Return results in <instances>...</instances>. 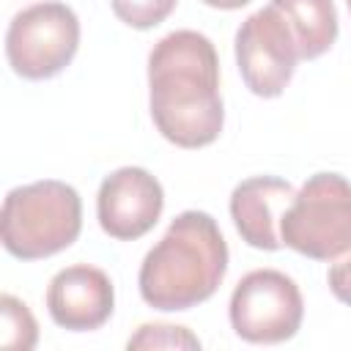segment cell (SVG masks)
<instances>
[{
    "instance_id": "cell-1",
    "label": "cell",
    "mask_w": 351,
    "mask_h": 351,
    "mask_svg": "<svg viewBox=\"0 0 351 351\" xmlns=\"http://www.w3.org/2000/svg\"><path fill=\"white\" fill-rule=\"evenodd\" d=\"M148 107L159 134L178 148L211 145L225 123L219 58L208 36L173 30L148 55Z\"/></svg>"
},
{
    "instance_id": "cell-2",
    "label": "cell",
    "mask_w": 351,
    "mask_h": 351,
    "mask_svg": "<svg viewBox=\"0 0 351 351\" xmlns=\"http://www.w3.org/2000/svg\"><path fill=\"white\" fill-rule=\"evenodd\" d=\"M228 271V244L206 211H181L143 258L137 285L148 307L178 313L211 299Z\"/></svg>"
},
{
    "instance_id": "cell-3",
    "label": "cell",
    "mask_w": 351,
    "mask_h": 351,
    "mask_svg": "<svg viewBox=\"0 0 351 351\" xmlns=\"http://www.w3.org/2000/svg\"><path fill=\"white\" fill-rule=\"evenodd\" d=\"M82 230V200L66 181L44 178L5 195L0 236L5 252L19 261H41L63 252Z\"/></svg>"
},
{
    "instance_id": "cell-4",
    "label": "cell",
    "mask_w": 351,
    "mask_h": 351,
    "mask_svg": "<svg viewBox=\"0 0 351 351\" xmlns=\"http://www.w3.org/2000/svg\"><path fill=\"white\" fill-rule=\"evenodd\" d=\"M282 244L313 261L351 252V184L340 173H315L280 219Z\"/></svg>"
},
{
    "instance_id": "cell-5",
    "label": "cell",
    "mask_w": 351,
    "mask_h": 351,
    "mask_svg": "<svg viewBox=\"0 0 351 351\" xmlns=\"http://www.w3.org/2000/svg\"><path fill=\"white\" fill-rule=\"evenodd\" d=\"M80 19L58 0L22 8L5 30V58L22 80H49L77 55Z\"/></svg>"
},
{
    "instance_id": "cell-6",
    "label": "cell",
    "mask_w": 351,
    "mask_h": 351,
    "mask_svg": "<svg viewBox=\"0 0 351 351\" xmlns=\"http://www.w3.org/2000/svg\"><path fill=\"white\" fill-rule=\"evenodd\" d=\"M230 326L247 343H285L304 318L299 285L277 269H255L239 280L230 293Z\"/></svg>"
},
{
    "instance_id": "cell-7",
    "label": "cell",
    "mask_w": 351,
    "mask_h": 351,
    "mask_svg": "<svg viewBox=\"0 0 351 351\" xmlns=\"http://www.w3.org/2000/svg\"><path fill=\"white\" fill-rule=\"evenodd\" d=\"M299 49L288 22L280 16L274 5H266L250 14L236 30V63L244 85L261 96H280L293 71H296Z\"/></svg>"
},
{
    "instance_id": "cell-8",
    "label": "cell",
    "mask_w": 351,
    "mask_h": 351,
    "mask_svg": "<svg viewBox=\"0 0 351 351\" xmlns=\"http://www.w3.org/2000/svg\"><path fill=\"white\" fill-rule=\"evenodd\" d=\"M165 192L162 184L145 167L112 170L96 195V217L101 230L118 241H134L145 236L162 217Z\"/></svg>"
},
{
    "instance_id": "cell-9",
    "label": "cell",
    "mask_w": 351,
    "mask_h": 351,
    "mask_svg": "<svg viewBox=\"0 0 351 351\" xmlns=\"http://www.w3.org/2000/svg\"><path fill=\"white\" fill-rule=\"evenodd\" d=\"M49 318L69 332H90L110 321L115 310L112 280L88 263L60 269L47 288Z\"/></svg>"
},
{
    "instance_id": "cell-10",
    "label": "cell",
    "mask_w": 351,
    "mask_h": 351,
    "mask_svg": "<svg viewBox=\"0 0 351 351\" xmlns=\"http://www.w3.org/2000/svg\"><path fill=\"white\" fill-rule=\"evenodd\" d=\"M293 197L296 189L277 176H255L241 181L230 195V217L239 236L255 250H280V219Z\"/></svg>"
},
{
    "instance_id": "cell-11",
    "label": "cell",
    "mask_w": 351,
    "mask_h": 351,
    "mask_svg": "<svg viewBox=\"0 0 351 351\" xmlns=\"http://www.w3.org/2000/svg\"><path fill=\"white\" fill-rule=\"evenodd\" d=\"M280 16L288 22L299 60L321 58L337 38V11L332 0H271Z\"/></svg>"
},
{
    "instance_id": "cell-12",
    "label": "cell",
    "mask_w": 351,
    "mask_h": 351,
    "mask_svg": "<svg viewBox=\"0 0 351 351\" xmlns=\"http://www.w3.org/2000/svg\"><path fill=\"white\" fill-rule=\"evenodd\" d=\"M38 343V324L30 307L11 296H0V346L8 351H30Z\"/></svg>"
},
{
    "instance_id": "cell-13",
    "label": "cell",
    "mask_w": 351,
    "mask_h": 351,
    "mask_svg": "<svg viewBox=\"0 0 351 351\" xmlns=\"http://www.w3.org/2000/svg\"><path fill=\"white\" fill-rule=\"evenodd\" d=\"M126 348H189L197 351L200 340L186 329L176 324H143L126 343Z\"/></svg>"
},
{
    "instance_id": "cell-14",
    "label": "cell",
    "mask_w": 351,
    "mask_h": 351,
    "mask_svg": "<svg viewBox=\"0 0 351 351\" xmlns=\"http://www.w3.org/2000/svg\"><path fill=\"white\" fill-rule=\"evenodd\" d=\"M176 3L178 0H110L112 14L123 25H129L134 30H151V27H156L159 22H165L173 14Z\"/></svg>"
},
{
    "instance_id": "cell-15",
    "label": "cell",
    "mask_w": 351,
    "mask_h": 351,
    "mask_svg": "<svg viewBox=\"0 0 351 351\" xmlns=\"http://www.w3.org/2000/svg\"><path fill=\"white\" fill-rule=\"evenodd\" d=\"M326 282H329V291L351 307V255L348 258H340L329 271H326Z\"/></svg>"
},
{
    "instance_id": "cell-16",
    "label": "cell",
    "mask_w": 351,
    "mask_h": 351,
    "mask_svg": "<svg viewBox=\"0 0 351 351\" xmlns=\"http://www.w3.org/2000/svg\"><path fill=\"white\" fill-rule=\"evenodd\" d=\"M203 3L211 5V8H222V11H236V8H244L252 0H203Z\"/></svg>"
},
{
    "instance_id": "cell-17",
    "label": "cell",
    "mask_w": 351,
    "mask_h": 351,
    "mask_svg": "<svg viewBox=\"0 0 351 351\" xmlns=\"http://www.w3.org/2000/svg\"><path fill=\"white\" fill-rule=\"evenodd\" d=\"M346 3H348V11H351V0H346Z\"/></svg>"
}]
</instances>
